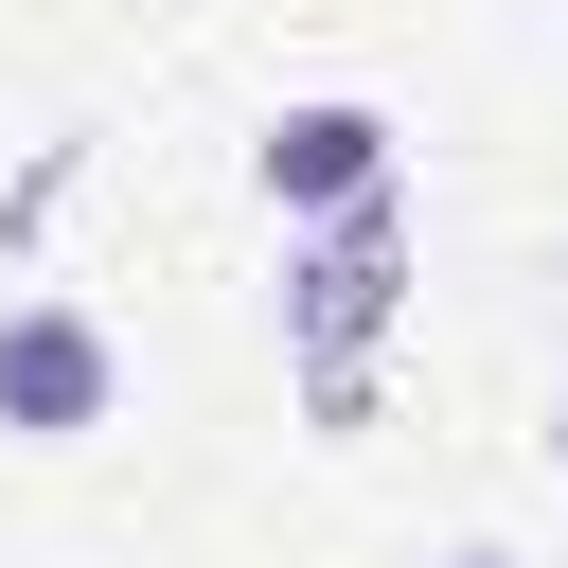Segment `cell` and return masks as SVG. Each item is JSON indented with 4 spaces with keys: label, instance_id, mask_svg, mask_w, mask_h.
<instances>
[{
    "label": "cell",
    "instance_id": "cell-5",
    "mask_svg": "<svg viewBox=\"0 0 568 568\" xmlns=\"http://www.w3.org/2000/svg\"><path fill=\"white\" fill-rule=\"evenodd\" d=\"M550 462H568V408H550Z\"/></svg>",
    "mask_w": 568,
    "mask_h": 568
},
{
    "label": "cell",
    "instance_id": "cell-3",
    "mask_svg": "<svg viewBox=\"0 0 568 568\" xmlns=\"http://www.w3.org/2000/svg\"><path fill=\"white\" fill-rule=\"evenodd\" d=\"M248 178H266V213H284V231H320V213L390 195V106H355V89H302V106H266Z\"/></svg>",
    "mask_w": 568,
    "mask_h": 568
},
{
    "label": "cell",
    "instance_id": "cell-4",
    "mask_svg": "<svg viewBox=\"0 0 568 568\" xmlns=\"http://www.w3.org/2000/svg\"><path fill=\"white\" fill-rule=\"evenodd\" d=\"M444 568H515V550H497V532H462V550H444Z\"/></svg>",
    "mask_w": 568,
    "mask_h": 568
},
{
    "label": "cell",
    "instance_id": "cell-1",
    "mask_svg": "<svg viewBox=\"0 0 568 568\" xmlns=\"http://www.w3.org/2000/svg\"><path fill=\"white\" fill-rule=\"evenodd\" d=\"M390 302H408V178L355 195V213H320V231L284 248V355H302V390H373Z\"/></svg>",
    "mask_w": 568,
    "mask_h": 568
},
{
    "label": "cell",
    "instance_id": "cell-2",
    "mask_svg": "<svg viewBox=\"0 0 568 568\" xmlns=\"http://www.w3.org/2000/svg\"><path fill=\"white\" fill-rule=\"evenodd\" d=\"M124 408V337L89 302H0V426L18 444H89Z\"/></svg>",
    "mask_w": 568,
    "mask_h": 568
}]
</instances>
